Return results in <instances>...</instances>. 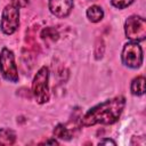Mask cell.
<instances>
[{"label":"cell","instance_id":"cell-12","mask_svg":"<svg viewBox=\"0 0 146 146\" xmlns=\"http://www.w3.org/2000/svg\"><path fill=\"white\" fill-rule=\"evenodd\" d=\"M58 32L54 29V27H46L44 30H42L41 32V38L43 40H51V41H56L58 39Z\"/></svg>","mask_w":146,"mask_h":146},{"label":"cell","instance_id":"cell-9","mask_svg":"<svg viewBox=\"0 0 146 146\" xmlns=\"http://www.w3.org/2000/svg\"><path fill=\"white\" fill-rule=\"evenodd\" d=\"M87 17L89 18L90 22L92 23H97V22H100L104 17V11L103 9L99 7V6H90L88 9H87Z\"/></svg>","mask_w":146,"mask_h":146},{"label":"cell","instance_id":"cell-15","mask_svg":"<svg viewBox=\"0 0 146 146\" xmlns=\"http://www.w3.org/2000/svg\"><path fill=\"white\" fill-rule=\"evenodd\" d=\"M98 145H113V146H115L116 143L114 140H112V139H104V140L99 141Z\"/></svg>","mask_w":146,"mask_h":146},{"label":"cell","instance_id":"cell-14","mask_svg":"<svg viewBox=\"0 0 146 146\" xmlns=\"http://www.w3.org/2000/svg\"><path fill=\"white\" fill-rule=\"evenodd\" d=\"M27 3H29V0H11V5H14L17 8L26 7Z\"/></svg>","mask_w":146,"mask_h":146},{"label":"cell","instance_id":"cell-6","mask_svg":"<svg viewBox=\"0 0 146 146\" xmlns=\"http://www.w3.org/2000/svg\"><path fill=\"white\" fill-rule=\"evenodd\" d=\"M19 25V11L14 5H7L2 10L1 30L5 34H13Z\"/></svg>","mask_w":146,"mask_h":146},{"label":"cell","instance_id":"cell-1","mask_svg":"<svg viewBox=\"0 0 146 146\" xmlns=\"http://www.w3.org/2000/svg\"><path fill=\"white\" fill-rule=\"evenodd\" d=\"M125 106V98L117 96L90 108L82 117L81 124L90 127L95 124H112L116 122Z\"/></svg>","mask_w":146,"mask_h":146},{"label":"cell","instance_id":"cell-2","mask_svg":"<svg viewBox=\"0 0 146 146\" xmlns=\"http://www.w3.org/2000/svg\"><path fill=\"white\" fill-rule=\"evenodd\" d=\"M32 92L39 104H44L49 100V70L42 66L35 74L32 82Z\"/></svg>","mask_w":146,"mask_h":146},{"label":"cell","instance_id":"cell-3","mask_svg":"<svg viewBox=\"0 0 146 146\" xmlns=\"http://www.w3.org/2000/svg\"><path fill=\"white\" fill-rule=\"evenodd\" d=\"M124 33L128 39L135 42L145 40L146 38V21L137 15L128 17L124 23Z\"/></svg>","mask_w":146,"mask_h":146},{"label":"cell","instance_id":"cell-5","mask_svg":"<svg viewBox=\"0 0 146 146\" xmlns=\"http://www.w3.org/2000/svg\"><path fill=\"white\" fill-rule=\"evenodd\" d=\"M121 57L125 66L130 68H138L143 64V49L135 41L128 42L123 47Z\"/></svg>","mask_w":146,"mask_h":146},{"label":"cell","instance_id":"cell-7","mask_svg":"<svg viewBox=\"0 0 146 146\" xmlns=\"http://www.w3.org/2000/svg\"><path fill=\"white\" fill-rule=\"evenodd\" d=\"M48 6L52 15L59 18H64L72 11L73 0H48Z\"/></svg>","mask_w":146,"mask_h":146},{"label":"cell","instance_id":"cell-13","mask_svg":"<svg viewBox=\"0 0 146 146\" xmlns=\"http://www.w3.org/2000/svg\"><path fill=\"white\" fill-rule=\"evenodd\" d=\"M135 0H111L112 5L117 8V9H123V8H127L129 7Z\"/></svg>","mask_w":146,"mask_h":146},{"label":"cell","instance_id":"cell-11","mask_svg":"<svg viewBox=\"0 0 146 146\" xmlns=\"http://www.w3.org/2000/svg\"><path fill=\"white\" fill-rule=\"evenodd\" d=\"M54 136L59 138V139H63V140H68L71 139V132L68 131V129L66 127H64L63 124H57L54 129Z\"/></svg>","mask_w":146,"mask_h":146},{"label":"cell","instance_id":"cell-4","mask_svg":"<svg viewBox=\"0 0 146 146\" xmlns=\"http://www.w3.org/2000/svg\"><path fill=\"white\" fill-rule=\"evenodd\" d=\"M0 73L7 81H18V71L15 64V57L13 51L8 48H2L0 52Z\"/></svg>","mask_w":146,"mask_h":146},{"label":"cell","instance_id":"cell-16","mask_svg":"<svg viewBox=\"0 0 146 146\" xmlns=\"http://www.w3.org/2000/svg\"><path fill=\"white\" fill-rule=\"evenodd\" d=\"M42 144H50V145H58V141L56 139H49V140H46L44 143Z\"/></svg>","mask_w":146,"mask_h":146},{"label":"cell","instance_id":"cell-10","mask_svg":"<svg viewBox=\"0 0 146 146\" xmlns=\"http://www.w3.org/2000/svg\"><path fill=\"white\" fill-rule=\"evenodd\" d=\"M16 140V135L10 129H0V145H13Z\"/></svg>","mask_w":146,"mask_h":146},{"label":"cell","instance_id":"cell-8","mask_svg":"<svg viewBox=\"0 0 146 146\" xmlns=\"http://www.w3.org/2000/svg\"><path fill=\"white\" fill-rule=\"evenodd\" d=\"M131 94L135 96H141L145 94V78L144 76H137L132 80L130 86Z\"/></svg>","mask_w":146,"mask_h":146}]
</instances>
